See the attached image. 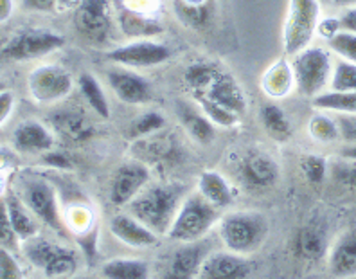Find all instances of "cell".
<instances>
[{
  "mask_svg": "<svg viewBox=\"0 0 356 279\" xmlns=\"http://www.w3.org/2000/svg\"><path fill=\"white\" fill-rule=\"evenodd\" d=\"M180 182H149L134 200L124 207L135 218L149 227L155 234L168 236L180 205L187 195Z\"/></svg>",
  "mask_w": 356,
  "mask_h": 279,
  "instance_id": "1",
  "label": "cell"
},
{
  "mask_svg": "<svg viewBox=\"0 0 356 279\" xmlns=\"http://www.w3.org/2000/svg\"><path fill=\"white\" fill-rule=\"evenodd\" d=\"M15 193L22 198L24 204L35 214L40 223L60 236L69 238L70 231L65 223V216L61 213L60 196H58L54 184L38 173H20L15 184Z\"/></svg>",
  "mask_w": 356,
  "mask_h": 279,
  "instance_id": "2",
  "label": "cell"
},
{
  "mask_svg": "<svg viewBox=\"0 0 356 279\" xmlns=\"http://www.w3.org/2000/svg\"><path fill=\"white\" fill-rule=\"evenodd\" d=\"M270 232L268 220L259 211H232L218 222V234L227 250L241 256L257 253Z\"/></svg>",
  "mask_w": 356,
  "mask_h": 279,
  "instance_id": "3",
  "label": "cell"
},
{
  "mask_svg": "<svg viewBox=\"0 0 356 279\" xmlns=\"http://www.w3.org/2000/svg\"><path fill=\"white\" fill-rule=\"evenodd\" d=\"M220 218H222V209L209 204L198 191H189L165 238H170L175 244H193L204 240L211 229L218 225Z\"/></svg>",
  "mask_w": 356,
  "mask_h": 279,
  "instance_id": "4",
  "label": "cell"
},
{
  "mask_svg": "<svg viewBox=\"0 0 356 279\" xmlns=\"http://www.w3.org/2000/svg\"><path fill=\"white\" fill-rule=\"evenodd\" d=\"M72 15V26L81 40L92 47H108L115 44L118 18L113 0H79Z\"/></svg>",
  "mask_w": 356,
  "mask_h": 279,
  "instance_id": "5",
  "label": "cell"
},
{
  "mask_svg": "<svg viewBox=\"0 0 356 279\" xmlns=\"http://www.w3.org/2000/svg\"><path fill=\"white\" fill-rule=\"evenodd\" d=\"M296 78V90L300 97L315 99L330 90L331 74H333L334 54L327 47L309 45L305 51L288 56Z\"/></svg>",
  "mask_w": 356,
  "mask_h": 279,
  "instance_id": "6",
  "label": "cell"
},
{
  "mask_svg": "<svg viewBox=\"0 0 356 279\" xmlns=\"http://www.w3.org/2000/svg\"><path fill=\"white\" fill-rule=\"evenodd\" d=\"M65 36L49 27H22L0 42V61H26L40 60L63 49Z\"/></svg>",
  "mask_w": 356,
  "mask_h": 279,
  "instance_id": "7",
  "label": "cell"
},
{
  "mask_svg": "<svg viewBox=\"0 0 356 279\" xmlns=\"http://www.w3.org/2000/svg\"><path fill=\"white\" fill-rule=\"evenodd\" d=\"M20 245L27 262L47 279L76 278V272L79 271V254L72 247L51 241L40 234Z\"/></svg>",
  "mask_w": 356,
  "mask_h": 279,
  "instance_id": "8",
  "label": "cell"
},
{
  "mask_svg": "<svg viewBox=\"0 0 356 279\" xmlns=\"http://www.w3.org/2000/svg\"><path fill=\"white\" fill-rule=\"evenodd\" d=\"M322 20V4L318 0H288L286 17L282 24V49L286 56L313 45Z\"/></svg>",
  "mask_w": 356,
  "mask_h": 279,
  "instance_id": "9",
  "label": "cell"
},
{
  "mask_svg": "<svg viewBox=\"0 0 356 279\" xmlns=\"http://www.w3.org/2000/svg\"><path fill=\"white\" fill-rule=\"evenodd\" d=\"M76 79L58 63L36 65L27 76V92L36 105L56 106L74 92Z\"/></svg>",
  "mask_w": 356,
  "mask_h": 279,
  "instance_id": "10",
  "label": "cell"
},
{
  "mask_svg": "<svg viewBox=\"0 0 356 279\" xmlns=\"http://www.w3.org/2000/svg\"><path fill=\"white\" fill-rule=\"evenodd\" d=\"M106 58L113 65L144 70L168 63L171 60V49L159 38L127 40L124 44L110 47L106 51Z\"/></svg>",
  "mask_w": 356,
  "mask_h": 279,
  "instance_id": "11",
  "label": "cell"
},
{
  "mask_svg": "<svg viewBox=\"0 0 356 279\" xmlns=\"http://www.w3.org/2000/svg\"><path fill=\"white\" fill-rule=\"evenodd\" d=\"M211 253L213 245L207 238L193 244H178L161 260L155 279H196L200 276L205 257Z\"/></svg>",
  "mask_w": 356,
  "mask_h": 279,
  "instance_id": "12",
  "label": "cell"
},
{
  "mask_svg": "<svg viewBox=\"0 0 356 279\" xmlns=\"http://www.w3.org/2000/svg\"><path fill=\"white\" fill-rule=\"evenodd\" d=\"M104 79H106V85L112 90L113 96L124 105L144 106L149 105L155 99L153 85L149 83L148 78L140 74V70L112 63L108 69L104 70Z\"/></svg>",
  "mask_w": 356,
  "mask_h": 279,
  "instance_id": "13",
  "label": "cell"
},
{
  "mask_svg": "<svg viewBox=\"0 0 356 279\" xmlns=\"http://www.w3.org/2000/svg\"><path fill=\"white\" fill-rule=\"evenodd\" d=\"M152 182V168L131 159L113 170L108 184V196L113 207H127Z\"/></svg>",
  "mask_w": 356,
  "mask_h": 279,
  "instance_id": "14",
  "label": "cell"
},
{
  "mask_svg": "<svg viewBox=\"0 0 356 279\" xmlns=\"http://www.w3.org/2000/svg\"><path fill=\"white\" fill-rule=\"evenodd\" d=\"M47 125L54 131L56 139L65 146H81L96 136V127L92 119L76 106L54 109L49 113Z\"/></svg>",
  "mask_w": 356,
  "mask_h": 279,
  "instance_id": "15",
  "label": "cell"
},
{
  "mask_svg": "<svg viewBox=\"0 0 356 279\" xmlns=\"http://www.w3.org/2000/svg\"><path fill=\"white\" fill-rule=\"evenodd\" d=\"M281 177V166L270 153L248 150L238 161V179L250 191H261L275 186Z\"/></svg>",
  "mask_w": 356,
  "mask_h": 279,
  "instance_id": "16",
  "label": "cell"
},
{
  "mask_svg": "<svg viewBox=\"0 0 356 279\" xmlns=\"http://www.w3.org/2000/svg\"><path fill=\"white\" fill-rule=\"evenodd\" d=\"M193 101H211L216 105L223 106V109L230 110V112L238 113L239 118H243L247 113V96L238 79L230 74L229 70L218 67L214 76L211 78L204 90L191 96Z\"/></svg>",
  "mask_w": 356,
  "mask_h": 279,
  "instance_id": "17",
  "label": "cell"
},
{
  "mask_svg": "<svg viewBox=\"0 0 356 279\" xmlns=\"http://www.w3.org/2000/svg\"><path fill=\"white\" fill-rule=\"evenodd\" d=\"M115 18H118V29L124 38H159L164 33L161 20L137 4H115Z\"/></svg>",
  "mask_w": 356,
  "mask_h": 279,
  "instance_id": "18",
  "label": "cell"
},
{
  "mask_svg": "<svg viewBox=\"0 0 356 279\" xmlns=\"http://www.w3.org/2000/svg\"><path fill=\"white\" fill-rule=\"evenodd\" d=\"M13 148L24 155H44V153L54 150L56 136L51 130L47 122L36 121V119H26L15 128L13 131Z\"/></svg>",
  "mask_w": 356,
  "mask_h": 279,
  "instance_id": "19",
  "label": "cell"
},
{
  "mask_svg": "<svg viewBox=\"0 0 356 279\" xmlns=\"http://www.w3.org/2000/svg\"><path fill=\"white\" fill-rule=\"evenodd\" d=\"M131 159L148 164L149 168L161 166V164H173L178 161V146L173 136L164 134V130L159 134H153L144 139L131 141Z\"/></svg>",
  "mask_w": 356,
  "mask_h": 279,
  "instance_id": "20",
  "label": "cell"
},
{
  "mask_svg": "<svg viewBox=\"0 0 356 279\" xmlns=\"http://www.w3.org/2000/svg\"><path fill=\"white\" fill-rule=\"evenodd\" d=\"M252 272V263L247 256L232 250H213L205 257L200 269V279H248Z\"/></svg>",
  "mask_w": 356,
  "mask_h": 279,
  "instance_id": "21",
  "label": "cell"
},
{
  "mask_svg": "<svg viewBox=\"0 0 356 279\" xmlns=\"http://www.w3.org/2000/svg\"><path fill=\"white\" fill-rule=\"evenodd\" d=\"M330 272L339 279H351L356 276V225L343 229L327 250Z\"/></svg>",
  "mask_w": 356,
  "mask_h": 279,
  "instance_id": "22",
  "label": "cell"
},
{
  "mask_svg": "<svg viewBox=\"0 0 356 279\" xmlns=\"http://www.w3.org/2000/svg\"><path fill=\"white\" fill-rule=\"evenodd\" d=\"M110 231L115 236V240L128 245L131 249H152L161 241V236L155 234L149 227L144 225L128 211L113 216L110 222Z\"/></svg>",
  "mask_w": 356,
  "mask_h": 279,
  "instance_id": "23",
  "label": "cell"
},
{
  "mask_svg": "<svg viewBox=\"0 0 356 279\" xmlns=\"http://www.w3.org/2000/svg\"><path fill=\"white\" fill-rule=\"evenodd\" d=\"M175 113H177L178 121L187 131V136L191 137L195 143L207 146L216 137V127L214 122L205 115L200 110V106L196 105L195 101H178L175 105Z\"/></svg>",
  "mask_w": 356,
  "mask_h": 279,
  "instance_id": "24",
  "label": "cell"
},
{
  "mask_svg": "<svg viewBox=\"0 0 356 279\" xmlns=\"http://www.w3.org/2000/svg\"><path fill=\"white\" fill-rule=\"evenodd\" d=\"M331 244L327 238L326 225L322 222H308L297 231L296 240H293V249L296 254L305 260V262H318L324 256H327Z\"/></svg>",
  "mask_w": 356,
  "mask_h": 279,
  "instance_id": "25",
  "label": "cell"
},
{
  "mask_svg": "<svg viewBox=\"0 0 356 279\" xmlns=\"http://www.w3.org/2000/svg\"><path fill=\"white\" fill-rule=\"evenodd\" d=\"M261 90L268 99H284L296 90V78L291 69L290 58H277L274 63H270L261 76Z\"/></svg>",
  "mask_w": 356,
  "mask_h": 279,
  "instance_id": "26",
  "label": "cell"
},
{
  "mask_svg": "<svg viewBox=\"0 0 356 279\" xmlns=\"http://www.w3.org/2000/svg\"><path fill=\"white\" fill-rule=\"evenodd\" d=\"M196 186H198L196 191L200 193L209 204H213L218 209H225V207L232 205V202H234L236 189L232 188V184L220 171H204L198 177V184Z\"/></svg>",
  "mask_w": 356,
  "mask_h": 279,
  "instance_id": "27",
  "label": "cell"
},
{
  "mask_svg": "<svg viewBox=\"0 0 356 279\" xmlns=\"http://www.w3.org/2000/svg\"><path fill=\"white\" fill-rule=\"evenodd\" d=\"M6 204H8L11 225H13V231L20 244L40 234V220L31 213L29 207L15 193V189H9L8 191V195H6Z\"/></svg>",
  "mask_w": 356,
  "mask_h": 279,
  "instance_id": "28",
  "label": "cell"
},
{
  "mask_svg": "<svg viewBox=\"0 0 356 279\" xmlns=\"http://www.w3.org/2000/svg\"><path fill=\"white\" fill-rule=\"evenodd\" d=\"M259 122L266 136L277 143H286L293 136V127L288 113L275 101H266L259 106Z\"/></svg>",
  "mask_w": 356,
  "mask_h": 279,
  "instance_id": "29",
  "label": "cell"
},
{
  "mask_svg": "<svg viewBox=\"0 0 356 279\" xmlns=\"http://www.w3.org/2000/svg\"><path fill=\"white\" fill-rule=\"evenodd\" d=\"M76 87H78L79 94H81L83 101L87 103L88 109L96 113L97 118L108 119L112 109H110V101L106 96L103 83L92 72H81L78 79H76Z\"/></svg>",
  "mask_w": 356,
  "mask_h": 279,
  "instance_id": "30",
  "label": "cell"
},
{
  "mask_svg": "<svg viewBox=\"0 0 356 279\" xmlns=\"http://www.w3.org/2000/svg\"><path fill=\"white\" fill-rule=\"evenodd\" d=\"M103 279H152V265L140 257H113L101 265Z\"/></svg>",
  "mask_w": 356,
  "mask_h": 279,
  "instance_id": "31",
  "label": "cell"
},
{
  "mask_svg": "<svg viewBox=\"0 0 356 279\" xmlns=\"http://www.w3.org/2000/svg\"><path fill=\"white\" fill-rule=\"evenodd\" d=\"M171 11L178 22L191 31H204L213 18V2L191 4L186 0H171Z\"/></svg>",
  "mask_w": 356,
  "mask_h": 279,
  "instance_id": "32",
  "label": "cell"
},
{
  "mask_svg": "<svg viewBox=\"0 0 356 279\" xmlns=\"http://www.w3.org/2000/svg\"><path fill=\"white\" fill-rule=\"evenodd\" d=\"M306 130H308V136L312 137L315 143H321V144L342 143L339 119H337V115H333V113L322 112V110H315V113L308 119Z\"/></svg>",
  "mask_w": 356,
  "mask_h": 279,
  "instance_id": "33",
  "label": "cell"
},
{
  "mask_svg": "<svg viewBox=\"0 0 356 279\" xmlns=\"http://www.w3.org/2000/svg\"><path fill=\"white\" fill-rule=\"evenodd\" d=\"M312 106L313 110H322V112L333 113V115H356V90H326L324 94L312 99Z\"/></svg>",
  "mask_w": 356,
  "mask_h": 279,
  "instance_id": "34",
  "label": "cell"
},
{
  "mask_svg": "<svg viewBox=\"0 0 356 279\" xmlns=\"http://www.w3.org/2000/svg\"><path fill=\"white\" fill-rule=\"evenodd\" d=\"M165 128V118L164 113L159 112V110H144L140 112L134 121L128 125L127 136L128 139L137 141L144 139V137H149L153 134H159Z\"/></svg>",
  "mask_w": 356,
  "mask_h": 279,
  "instance_id": "35",
  "label": "cell"
},
{
  "mask_svg": "<svg viewBox=\"0 0 356 279\" xmlns=\"http://www.w3.org/2000/svg\"><path fill=\"white\" fill-rule=\"evenodd\" d=\"M330 90L353 92L356 90V63L334 56L333 74H331Z\"/></svg>",
  "mask_w": 356,
  "mask_h": 279,
  "instance_id": "36",
  "label": "cell"
},
{
  "mask_svg": "<svg viewBox=\"0 0 356 279\" xmlns=\"http://www.w3.org/2000/svg\"><path fill=\"white\" fill-rule=\"evenodd\" d=\"M300 171H302L305 179L309 184L318 186V184L326 180L327 173H330V162H327L326 157H322V155L309 153V155H305L302 161H300Z\"/></svg>",
  "mask_w": 356,
  "mask_h": 279,
  "instance_id": "37",
  "label": "cell"
},
{
  "mask_svg": "<svg viewBox=\"0 0 356 279\" xmlns=\"http://www.w3.org/2000/svg\"><path fill=\"white\" fill-rule=\"evenodd\" d=\"M326 47L337 58L348 60L356 63V35L348 33V31H340L331 40L326 42Z\"/></svg>",
  "mask_w": 356,
  "mask_h": 279,
  "instance_id": "38",
  "label": "cell"
},
{
  "mask_svg": "<svg viewBox=\"0 0 356 279\" xmlns=\"http://www.w3.org/2000/svg\"><path fill=\"white\" fill-rule=\"evenodd\" d=\"M340 161L330 162V173L334 182L349 189H356V161L339 157Z\"/></svg>",
  "mask_w": 356,
  "mask_h": 279,
  "instance_id": "39",
  "label": "cell"
},
{
  "mask_svg": "<svg viewBox=\"0 0 356 279\" xmlns=\"http://www.w3.org/2000/svg\"><path fill=\"white\" fill-rule=\"evenodd\" d=\"M18 238L13 231V225H11V218H9L8 204H6V196L2 198L0 196V247H6V249L13 250L18 247Z\"/></svg>",
  "mask_w": 356,
  "mask_h": 279,
  "instance_id": "40",
  "label": "cell"
},
{
  "mask_svg": "<svg viewBox=\"0 0 356 279\" xmlns=\"http://www.w3.org/2000/svg\"><path fill=\"white\" fill-rule=\"evenodd\" d=\"M0 279H24L22 266L6 247H0Z\"/></svg>",
  "mask_w": 356,
  "mask_h": 279,
  "instance_id": "41",
  "label": "cell"
},
{
  "mask_svg": "<svg viewBox=\"0 0 356 279\" xmlns=\"http://www.w3.org/2000/svg\"><path fill=\"white\" fill-rule=\"evenodd\" d=\"M20 6L27 13L51 15L58 11V0H20Z\"/></svg>",
  "mask_w": 356,
  "mask_h": 279,
  "instance_id": "42",
  "label": "cell"
},
{
  "mask_svg": "<svg viewBox=\"0 0 356 279\" xmlns=\"http://www.w3.org/2000/svg\"><path fill=\"white\" fill-rule=\"evenodd\" d=\"M42 161H44L45 166L52 168V170H70L72 168V161L67 155L65 152H60V150H51V152L44 153L42 155Z\"/></svg>",
  "mask_w": 356,
  "mask_h": 279,
  "instance_id": "43",
  "label": "cell"
},
{
  "mask_svg": "<svg viewBox=\"0 0 356 279\" xmlns=\"http://www.w3.org/2000/svg\"><path fill=\"white\" fill-rule=\"evenodd\" d=\"M343 144L356 143V115H337Z\"/></svg>",
  "mask_w": 356,
  "mask_h": 279,
  "instance_id": "44",
  "label": "cell"
},
{
  "mask_svg": "<svg viewBox=\"0 0 356 279\" xmlns=\"http://www.w3.org/2000/svg\"><path fill=\"white\" fill-rule=\"evenodd\" d=\"M15 105H17V99H15V94L9 88L0 92V127L11 118L13 113Z\"/></svg>",
  "mask_w": 356,
  "mask_h": 279,
  "instance_id": "45",
  "label": "cell"
},
{
  "mask_svg": "<svg viewBox=\"0 0 356 279\" xmlns=\"http://www.w3.org/2000/svg\"><path fill=\"white\" fill-rule=\"evenodd\" d=\"M342 27H340V20H339V15L337 17H326L322 18L321 24H318V31L317 35L321 36L322 40H331L337 33H340Z\"/></svg>",
  "mask_w": 356,
  "mask_h": 279,
  "instance_id": "46",
  "label": "cell"
},
{
  "mask_svg": "<svg viewBox=\"0 0 356 279\" xmlns=\"http://www.w3.org/2000/svg\"><path fill=\"white\" fill-rule=\"evenodd\" d=\"M339 20H340V27H342V31H348V33H355L356 35V6L340 9Z\"/></svg>",
  "mask_w": 356,
  "mask_h": 279,
  "instance_id": "47",
  "label": "cell"
},
{
  "mask_svg": "<svg viewBox=\"0 0 356 279\" xmlns=\"http://www.w3.org/2000/svg\"><path fill=\"white\" fill-rule=\"evenodd\" d=\"M15 13V0H0V24H6Z\"/></svg>",
  "mask_w": 356,
  "mask_h": 279,
  "instance_id": "48",
  "label": "cell"
},
{
  "mask_svg": "<svg viewBox=\"0 0 356 279\" xmlns=\"http://www.w3.org/2000/svg\"><path fill=\"white\" fill-rule=\"evenodd\" d=\"M339 157L349 159V161H356V143L343 144L339 152Z\"/></svg>",
  "mask_w": 356,
  "mask_h": 279,
  "instance_id": "49",
  "label": "cell"
},
{
  "mask_svg": "<svg viewBox=\"0 0 356 279\" xmlns=\"http://www.w3.org/2000/svg\"><path fill=\"white\" fill-rule=\"evenodd\" d=\"M79 4V0H58V11H69Z\"/></svg>",
  "mask_w": 356,
  "mask_h": 279,
  "instance_id": "50",
  "label": "cell"
},
{
  "mask_svg": "<svg viewBox=\"0 0 356 279\" xmlns=\"http://www.w3.org/2000/svg\"><path fill=\"white\" fill-rule=\"evenodd\" d=\"M331 6L339 9L353 8V6H356V0H331Z\"/></svg>",
  "mask_w": 356,
  "mask_h": 279,
  "instance_id": "51",
  "label": "cell"
},
{
  "mask_svg": "<svg viewBox=\"0 0 356 279\" xmlns=\"http://www.w3.org/2000/svg\"><path fill=\"white\" fill-rule=\"evenodd\" d=\"M6 88H8V83H6L4 79L0 78V92H2V90H6Z\"/></svg>",
  "mask_w": 356,
  "mask_h": 279,
  "instance_id": "52",
  "label": "cell"
},
{
  "mask_svg": "<svg viewBox=\"0 0 356 279\" xmlns=\"http://www.w3.org/2000/svg\"><path fill=\"white\" fill-rule=\"evenodd\" d=\"M186 2H191V4H204L207 0H186Z\"/></svg>",
  "mask_w": 356,
  "mask_h": 279,
  "instance_id": "53",
  "label": "cell"
},
{
  "mask_svg": "<svg viewBox=\"0 0 356 279\" xmlns=\"http://www.w3.org/2000/svg\"><path fill=\"white\" fill-rule=\"evenodd\" d=\"M322 6H331V0H318Z\"/></svg>",
  "mask_w": 356,
  "mask_h": 279,
  "instance_id": "54",
  "label": "cell"
},
{
  "mask_svg": "<svg viewBox=\"0 0 356 279\" xmlns=\"http://www.w3.org/2000/svg\"><path fill=\"white\" fill-rule=\"evenodd\" d=\"M70 279H81V278H70Z\"/></svg>",
  "mask_w": 356,
  "mask_h": 279,
  "instance_id": "55",
  "label": "cell"
},
{
  "mask_svg": "<svg viewBox=\"0 0 356 279\" xmlns=\"http://www.w3.org/2000/svg\"><path fill=\"white\" fill-rule=\"evenodd\" d=\"M351 279H356V276H355V278H351Z\"/></svg>",
  "mask_w": 356,
  "mask_h": 279,
  "instance_id": "56",
  "label": "cell"
}]
</instances>
